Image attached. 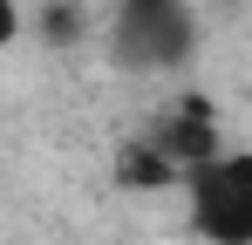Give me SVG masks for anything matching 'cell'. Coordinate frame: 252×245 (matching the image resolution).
<instances>
[{
	"mask_svg": "<svg viewBox=\"0 0 252 245\" xmlns=\"http://www.w3.org/2000/svg\"><path fill=\"white\" fill-rule=\"evenodd\" d=\"M150 150L170 163V170H198V163L218 157V116H211L205 95H184L170 102V116L150 129Z\"/></svg>",
	"mask_w": 252,
	"mask_h": 245,
	"instance_id": "cell-3",
	"label": "cell"
},
{
	"mask_svg": "<svg viewBox=\"0 0 252 245\" xmlns=\"http://www.w3.org/2000/svg\"><path fill=\"white\" fill-rule=\"evenodd\" d=\"M191 225L211 245H252V157H211L191 170Z\"/></svg>",
	"mask_w": 252,
	"mask_h": 245,
	"instance_id": "cell-1",
	"label": "cell"
},
{
	"mask_svg": "<svg viewBox=\"0 0 252 245\" xmlns=\"http://www.w3.org/2000/svg\"><path fill=\"white\" fill-rule=\"evenodd\" d=\"M14 34H21V7H14V0H0V48H7Z\"/></svg>",
	"mask_w": 252,
	"mask_h": 245,
	"instance_id": "cell-5",
	"label": "cell"
},
{
	"mask_svg": "<svg viewBox=\"0 0 252 245\" xmlns=\"http://www.w3.org/2000/svg\"><path fill=\"white\" fill-rule=\"evenodd\" d=\"M191 48L184 0H123L116 7V61L123 68H170Z\"/></svg>",
	"mask_w": 252,
	"mask_h": 245,
	"instance_id": "cell-2",
	"label": "cell"
},
{
	"mask_svg": "<svg viewBox=\"0 0 252 245\" xmlns=\"http://www.w3.org/2000/svg\"><path fill=\"white\" fill-rule=\"evenodd\" d=\"M123 184L129 191H157V184H170V163L150 143H136V150H123Z\"/></svg>",
	"mask_w": 252,
	"mask_h": 245,
	"instance_id": "cell-4",
	"label": "cell"
}]
</instances>
